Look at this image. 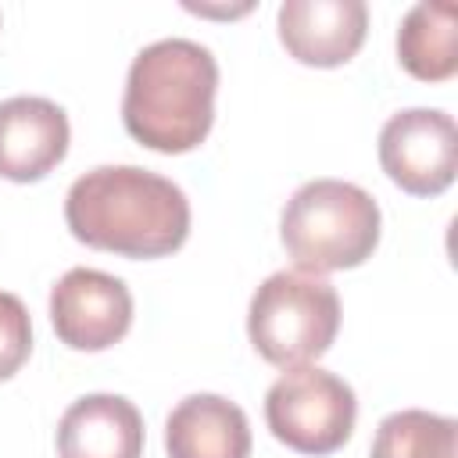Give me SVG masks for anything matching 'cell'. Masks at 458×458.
Listing matches in <instances>:
<instances>
[{
    "label": "cell",
    "instance_id": "6da1fadb",
    "mask_svg": "<svg viewBox=\"0 0 458 458\" xmlns=\"http://www.w3.org/2000/svg\"><path fill=\"white\" fill-rule=\"evenodd\" d=\"M190 197L168 175L140 165H97L64 193L68 233L104 254L154 261L190 236Z\"/></svg>",
    "mask_w": 458,
    "mask_h": 458
},
{
    "label": "cell",
    "instance_id": "7c38bea8",
    "mask_svg": "<svg viewBox=\"0 0 458 458\" xmlns=\"http://www.w3.org/2000/svg\"><path fill=\"white\" fill-rule=\"evenodd\" d=\"M397 64L419 82H447L458 72V7L415 4L397 25Z\"/></svg>",
    "mask_w": 458,
    "mask_h": 458
},
{
    "label": "cell",
    "instance_id": "ba28073f",
    "mask_svg": "<svg viewBox=\"0 0 458 458\" xmlns=\"http://www.w3.org/2000/svg\"><path fill=\"white\" fill-rule=\"evenodd\" d=\"M276 36L297 64L340 68L369 36V7L361 0H283Z\"/></svg>",
    "mask_w": 458,
    "mask_h": 458
},
{
    "label": "cell",
    "instance_id": "9c48e42d",
    "mask_svg": "<svg viewBox=\"0 0 458 458\" xmlns=\"http://www.w3.org/2000/svg\"><path fill=\"white\" fill-rule=\"evenodd\" d=\"M72 125L61 104L32 93L0 100V179L39 182L64 157Z\"/></svg>",
    "mask_w": 458,
    "mask_h": 458
},
{
    "label": "cell",
    "instance_id": "7a4b0ae2",
    "mask_svg": "<svg viewBox=\"0 0 458 458\" xmlns=\"http://www.w3.org/2000/svg\"><path fill=\"white\" fill-rule=\"evenodd\" d=\"M218 61L215 54L182 36L147 43L125 75L122 125L154 154H190L215 125Z\"/></svg>",
    "mask_w": 458,
    "mask_h": 458
},
{
    "label": "cell",
    "instance_id": "30bf717a",
    "mask_svg": "<svg viewBox=\"0 0 458 458\" xmlns=\"http://www.w3.org/2000/svg\"><path fill=\"white\" fill-rule=\"evenodd\" d=\"M57 458H143L140 408L122 394H82L57 422Z\"/></svg>",
    "mask_w": 458,
    "mask_h": 458
},
{
    "label": "cell",
    "instance_id": "52a82bcc",
    "mask_svg": "<svg viewBox=\"0 0 458 458\" xmlns=\"http://www.w3.org/2000/svg\"><path fill=\"white\" fill-rule=\"evenodd\" d=\"M50 326L68 351L97 354L125 340L132 329V290L125 279L75 265L50 286Z\"/></svg>",
    "mask_w": 458,
    "mask_h": 458
},
{
    "label": "cell",
    "instance_id": "5bb4252c",
    "mask_svg": "<svg viewBox=\"0 0 458 458\" xmlns=\"http://www.w3.org/2000/svg\"><path fill=\"white\" fill-rule=\"evenodd\" d=\"M32 354V318L18 293L0 290V383L21 372Z\"/></svg>",
    "mask_w": 458,
    "mask_h": 458
},
{
    "label": "cell",
    "instance_id": "277c9868",
    "mask_svg": "<svg viewBox=\"0 0 458 458\" xmlns=\"http://www.w3.org/2000/svg\"><path fill=\"white\" fill-rule=\"evenodd\" d=\"M340 333V293L329 279L279 268L258 283L247 304V340L276 369L315 365Z\"/></svg>",
    "mask_w": 458,
    "mask_h": 458
},
{
    "label": "cell",
    "instance_id": "4fadbf2b",
    "mask_svg": "<svg viewBox=\"0 0 458 458\" xmlns=\"http://www.w3.org/2000/svg\"><path fill=\"white\" fill-rule=\"evenodd\" d=\"M369 458H458V422L426 408H401L379 419Z\"/></svg>",
    "mask_w": 458,
    "mask_h": 458
},
{
    "label": "cell",
    "instance_id": "3957f363",
    "mask_svg": "<svg viewBox=\"0 0 458 458\" xmlns=\"http://www.w3.org/2000/svg\"><path fill=\"white\" fill-rule=\"evenodd\" d=\"M383 236V211L347 179H308L279 211V243L297 272L329 276L365 265Z\"/></svg>",
    "mask_w": 458,
    "mask_h": 458
},
{
    "label": "cell",
    "instance_id": "8992f818",
    "mask_svg": "<svg viewBox=\"0 0 458 458\" xmlns=\"http://www.w3.org/2000/svg\"><path fill=\"white\" fill-rule=\"evenodd\" d=\"M379 168L408 197H440L458 175V125L440 107H404L379 129Z\"/></svg>",
    "mask_w": 458,
    "mask_h": 458
},
{
    "label": "cell",
    "instance_id": "5b68a950",
    "mask_svg": "<svg viewBox=\"0 0 458 458\" xmlns=\"http://www.w3.org/2000/svg\"><path fill=\"white\" fill-rule=\"evenodd\" d=\"M358 422V397L347 379L329 369L301 365L286 369L265 394L268 433L308 458H326L340 451Z\"/></svg>",
    "mask_w": 458,
    "mask_h": 458
},
{
    "label": "cell",
    "instance_id": "8fae6325",
    "mask_svg": "<svg viewBox=\"0 0 458 458\" xmlns=\"http://www.w3.org/2000/svg\"><path fill=\"white\" fill-rule=\"evenodd\" d=\"M247 411L222 394H190L165 419L168 458H250Z\"/></svg>",
    "mask_w": 458,
    "mask_h": 458
}]
</instances>
